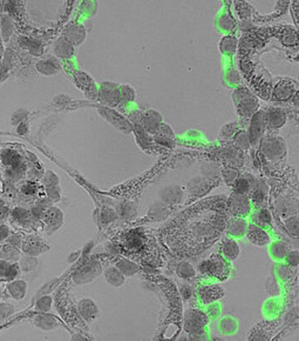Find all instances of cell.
Listing matches in <instances>:
<instances>
[{
	"label": "cell",
	"mask_w": 299,
	"mask_h": 341,
	"mask_svg": "<svg viewBox=\"0 0 299 341\" xmlns=\"http://www.w3.org/2000/svg\"><path fill=\"white\" fill-rule=\"evenodd\" d=\"M224 260L220 256L211 257L199 264V269L202 273H208L211 276H218L225 270Z\"/></svg>",
	"instance_id": "7"
},
{
	"label": "cell",
	"mask_w": 299,
	"mask_h": 341,
	"mask_svg": "<svg viewBox=\"0 0 299 341\" xmlns=\"http://www.w3.org/2000/svg\"><path fill=\"white\" fill-rule=\"evenodd\" d=\"M224 158L231 163V168L236 166H240V163L243 161V154L241 150L238 149L236 146H228L224 150Z\"/></svg>",
	"instance_id": "12"
},
{
	"label": "cell",
	"mask_w": 299,
	"mask_h": 341,
	"mask_svg": "<svg viewBox=\"0 0 299 341\" xmlns=\"http://www.w3.org/2000/svg\"><path fill=\"white\" fill-rule=\"evenodd\" d=\"M144 125L146 127L148 131L151 133H156L157 130L160 128V126L163 124V118L160 112H156L154 110H151L150 112H147L146 115L144 116Z\"/></svg>",
	"instance_id": "10"
},
{
	"label": "cell",
	"mask_w": 299,
	"mask_h": 341,
	"mask_svg": "<svg viewBox=\"0 0 299 341\" xmlns=\"http://www.w3.org/2000/svg\"><path fill=\"white\" fill-rule=\"evenodd\" d=\"M261 151L265 157L269 160H276L285 155L286 144L285 140L278 135H269L260 140Z\"/></svg>",
	"instance_id": "2"
},
{
	"label": "cell",
	"mask_w": 299,
	"mask_h": 341,
	"mask_svg": "<svg viewBox=\"0 0 299 341\" xmlns=\"http://www.w3.org/2000/svg\"><path fill=\"white\" fill-rule=\"evenodd\" d=\"M233 100L238 114L244 118H251L260 110V102L256 95L245 87H240L234 91Z\"/></svg>",
	"instance_id": "1"
},
{
	"label": "cell",
	"mask_w": 299,
	"mask_h": 341,
	"mask_svg": "<svg viewBox=\"0 0 299 341\" xmlns=\"http://www.w3.org/2000/svg\"><path fill=\"white\" fill-rule=\"evenodd\" d=\"M9 292L13 297L17 300L21 299L25 295L26 292V284L21 280H16L10 283L9 285Z\"/></svg>",
	"instance_id": "18"
},
{
	"label": "cell",
	"mask_w": 299,
	"mask_h": 341,
	"mask_svg": "<svg viewBox=\"0 0 299 341\" xmlns=\"http://www.w3.org/2000/svg\"><path fill=\"white\" fill-rule=\"evenodd\" d=\"M233 138H234V146H236L241 151L248 150L251 147V142L248 136L247 130H239Z\"/></svg>",
	"instance_id": "16"
},
{
	"label": "cell",
	"mask_w": 299,
	"mask_h": 341,
	"mask_svg": "<svg viewBox=\"0 0 299 341\" xmlns=\"http://www.w3.org/2000/svg\"><path fill=\"white\" fill-rule=\"evenodd\" d=\"M13 312L14 309L10 304H1L0 305V319L8 318Z\"/></svg>",
	"instance_id": "27"
},
{
	"label": "cell",
	"mask_w": 299,
	"mask_h": 341,
	"mask_svg": "<svg viewBox=\"0 0 299 341\" xmlns=\"http://www.w3.org/2000/svg\"><path fill=\"white\" fill-rule=\"evenodd\" d=\"M229 208L235 216H245L251 210L250 200L245 194L235 192L229 200Z\"/></svg>",
	"instance_id": "6"
},
{
	"label": "cell",
	"mask_w": 299,
	"mask_h": 341,
	"mask_svg": "<svg viewBox=\"0 0 299 341\" xmlns=\"http://www.w3.org/2000/svg\"><path fill=\"white\" fill-rule=\"evenodd\" d=\"M237 123H229L228 124L224 125L220 130V137L223 139H228L229 137H234V135L239 131Z\"/></svg>",
	"instance_id": "20"
},
{
	"label": "cell",
	"mask_w": 299,
	"mask_h": 341,
	"mask_svg": "<svg viewBox=\"0 0 299 341\" xmlns=\"http://www.w3.org/2000/svg\"><path fill=\"white\" fill-rule=\"evenodd\" d=\"M169 194L167 195V201L169 203H178L182 197V192L178 186H172L169 188Z\"/></svg>",
	"instance_id": "21"
},
{
	"label": "cell",
	"mask_w": 299,
	"mask_h": 341,
	"mask_svg": "<svg viewBox=\"0 0 299 341\" xmlns=\"http://www.w3.org/2000/svg\"><path fill=\"white\" fill-rule=\"evenodd\" d=\"M267 129L265 111L259 110L251 117L247 130L251 145H255L260 142Z\"/></svg>",
	"instance_id": "3"
},
{
	"label": "cell",
	"mask_w": 299,
	"mask_h": 341,
	"mask_svg": "<svg viewBox=\"0 0 299 341\" xmlns=\"http://www.w3.org/2000/svg\"><path fill=\"white\" fill-rule=\"evenodd\" d=\"M238 46V39L234 36H224L222 38L219 48L222 53L233 55L236 53Z\"/></svg>",
	"instance_id": "14"
},
{
	"label": "cell",
	"mask_w": 299,
	"mask_h": 341,
	"mask_svg": "<svg viewBox=\"0 0 299 341\" xmlns=\"http://www.w3.org/2000/svg\"><path fill=\"white\" fill-rule=\"evenodd\" d=\"M296 85L289 79H283L277 83L272 91V99L277 102H286L296 94Z\"/></svg>",
	"instance_id": "4"
},
{
	"label": "cell",
	"mask_w": 299,
	"mask_h": 341,
	"mask_svg": "<svg viewBox=\"0 0 299 341\" xmlns=\"http://www.w3.org/2000/svg\"><path fill=\"white\" fill-rule=\"evenodd\" d=\"M276 251H278L277 253H274V255H275L276 258H283L288 253L287 252V246L285 243H281V242H278V243H276L274 244L273 248H272V253L276 252Z\"/></svg>",
	"instance_id": "25"
},
{
	"label": "cell",
	"mask_w": 299,
	"mask_h": 341,
	"mask_svg": "<svg viewBox=\"0 0 299 341\" xmlns=\"http://www.w3.org/2000/svg\"><path fill=\"white\" fill-rule=\"evenodd\" d=\"M267 129L278 130L286 124L287 116L283 109L270 107L265 111Z\"/></svg>",
	"instance_id": "5"
},
{
	"label": "cell",
	"mask_w": 299,
	"mask_h": 341,
	"mask_svg": "<svg viewBox=\"0 0 299 341\" xmlns=\"http://www.w3.org/2000/svg\"><path fill=\"white\" fill-rule=\"evenodd\" d=\"M17 269L9 264L0 262V277L11 279L17 276Z\"/></svg>",
	"instance_id": "19"
},
{
	"label": "cell",
	"mask_w": 299,
	"mask_h": 341,
	"mask_svg": "<svg viewBox=\"0 0 299 341\" xmlns=\"http://www.w3.org/2000/svg\"><path fill=\"white\" fill-rule=\"evenodd\" d=\"M246 235L248 240L255 246H266L270 242V235L263 228L254 224H250V226H248Z\"/></svg>",
	"instance_id": "8"
},
{
	"label": "cell",
	"mask_w": 299,
	"mask_h": 341,
	"mask_svg": "<svg viewBox=\"0 0 299 341\" xmlns=\"http://www.w3.org/2000/svg\"><path fill=\"white\" fill-rule=\"evenodd\" d=\"M256 182V179L254 177H251V175L239 177L234 184L235 192L244 194L250 193Z\"/></svg>",
	"instance_id": "11"
},
{
	"label": "cell",
	"mask_w": 299,
	"mask_h": 341,
	"mask_svg": "<svg viewBox=\"0 0 299 341\" xmlns=\"http://www.w3.org/2000/svg\"><path fill=\"white\" fill-rule=\"evenodd\" d=\"M219 26L223 30H232L234 27V21L228 15H224L219 20Z\"/></svg>",
	"instance_id": "26"
},
{
	"label": "cell",
	"mask_w": 299,
	"mask_h": 341,
	"mask_svg": "<svg viewBox=\"0 0 299 341\" xmlns=\"http://www.w3.org/2000/svg\"><path fill=\"white\" fill-rule=\"evenodd\" d=\"M286 261L293 266H298L299 264V251L294 250L286 254Z\"/></svg>",
	"instance_id": "28"
},
{
	"label": "cell",
	"mask_w": 299,
	"mask_h": 341,
	"mask_svg": "<svg viewBox=\"0 0 299 341\" xmlns=\"http://www.w3.org/2000/svg\"><path fill=\"white\" fill-rule=\"evenodd\" d=\"M298 32L293 29H287L284 32V36H283V42L284 44L287 46L295 45L298 43Z\"/></svg>",
	"instance_id": "22"
},
{
	"label": "cell",
	"mask_w": 299,
	"mask_h": 341,
	"mask_svg": "<svg viewBox=\"0 0 299 341\" xmlns=\"http://www.w3.org/2000/svg\"><path fill=\"white\" fill-rule=\"evenodd\" d=\"M247 227V222L244 219H236L231 222L228 227V232L234 236H243L246 233Z\"/></svg>",
	"instance_id": "17"
},
{
	"label": "cell",
	"mask_w": 299,
	"mask_h": 341,
	"mask_svg": "<svg viewBox=\"0 0 299 341\" xmlns=\"http://www.w3.org/2000/svg\"><path fill=\"white\" fill-rule=\"evenodd\" d=\"M157 141L167 147H173L175 145L176 134L170 125L162 124L156 132Z\"/></svg>",
	"instance_id": "9"
},
{
	"label": "cell",
	"mask_w": 299,
	"mask_h": 341,
	"mask_svg": "<svg viewBox=\"0 0 299 341\" xmlns=\"http://www.w3.org/2000/svg\"><path fill=\"white\" fill-rule=\"evenodd\" d=\"M252 220H253L254 225L263 228V227L270 226L271 220H272V217H271L269 210L267 209H261L254 214Z\"/></svg>",
	"instance_id": "15"
},
{
	"label": "cell",
	"mask_w": 299,
	"mask_h": 341,
	"mask_svg": "<svg viewBox=\"0 0 299 341\" xmlns=\"http://www.w3.org/2000/svg\"><path fill=\"white\" fill-rule=\"evenodd\" d=\"M223 176H224L225 182L228 184V185H229V184H234V182L239 177V172H238L236 168L230 167L223 171Z\"/></svg>",
	"instance_id": "24"
},
{
	"label": "cell",
	"mask_w": 299,
	"mask_h": 341,
	"mask_svg": "<svg viewBox=\"0 0 299 341\" xmlns=\"http://www.w3.org/2000/svg\"><path fill=\"white\" fill-rule=\"evenodd\" d=\"M286 228L292 236H299V218L298 217H290L286 221Z\"/></svg>",
	"instance_id": "23"
},
{
	"label": "cell",
	"mask_w": 299,
	"mask_h": 341,
	"mask_svg": "<svg viewBox=\"0 0 299 341\" xmlns=\"http://www.w3.org/2000/svg\"><path fill=\"white\" fill-rule=\"evenodd\" d=\"M222 251L226 258L228 259H235L239 254L240 249L238 243L234 239L227 238L223 242Z\"/></svg>",
	"instance_id": "13"
}]
</instances>
